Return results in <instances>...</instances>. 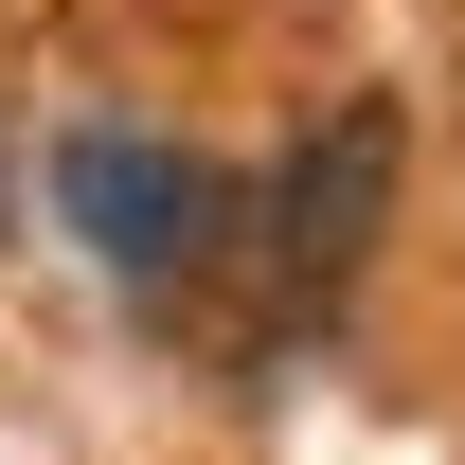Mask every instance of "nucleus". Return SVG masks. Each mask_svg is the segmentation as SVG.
Masks as SVG:
<instances>
[{
	"label": "nucleus",
	"instance_id": "obj_1",
	"mask_svg": "<svg viewBox=\"0 0 465 465\" xmlns=\"http://www.w3.org/2000/svg\"><path fill=\"white\" fill-rule=\"evenodd\" d=\"M54 232L162 322V304H197L232 251H251V197H232L197 143H162V125H54Z\"/></svg>",
	"mask_w": 465,
	"mask_h": 465
},
{
	"label": "nucleus",
	"instance_id": "obj_2",
	"mask_svg": "<svg viewBox=\"0 0 465 465\" xmlns=\"http://www.w3.org/2000/svg\"><path fill=\"white\" fill-rule=\"evenodd\" d=\"M394 179H411L394 90H341V108L269 162V197H251V269H269L287 304H341L358 269H376V232H394Z\"/></svg>",
	"mask_w": 465,
	"mask_h": 465
},
{
	"label": "nucleus",
	"instance_id": "obj_3",
	"mask_svg": "<svg viewBox=\"0 0 465 465\" xmlns=\"http://www.w3.org/2000/svg\"><path fill=\"white\" fill-rule=\"evenodd\" d=\"M0 251H18V162H0Z\"/></svg>",
	"mask_w": 465,
	"mask_h": 465
}]
</instances>
